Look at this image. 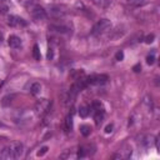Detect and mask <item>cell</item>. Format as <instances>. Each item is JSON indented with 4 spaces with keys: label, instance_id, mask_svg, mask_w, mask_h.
Instances as JSON below:
<instances>
[{
    "label": "cell",
    "instance_id": "1",
    "mask_svg": "<svg viewBox=\"0 0 160 160\" xmlns=\"http://www.w3.org/2000/svg\"><path fill=\"white\" fill-rule=\"evenodd\" d=\"M51 100L49 99H39L34 106V110H35V114L40 118L45 116L49 111H50V108H51Z\"/></svg>",
    "mask_w": 160,
    "mask_h": 160
},
{
    "label": "cell",
    "instance_id": "2",
    "mask_svg": "<svg viewBox=\"0 0 160 160\" xmlns=\"http://www.w3.org/2000/svg\"><path fill=\"white\" fill-rule=\"evenodd\" d=\"M28 9H29V12H30L31 18H32L35 21H42V20H45V19L48 18L46 10H45L42 6L38 5V4H34V5L29 6Z\"/></svg>",
    "mask_w": 160,
    "mask_h": 160
},
{
    "label": "cell",
    "instance_id": "3",
    "mask_svg": "<svg viewBox=\"0 0 160 160\" xmlns=\"http://www.w3.org/2000/svg\"><path fill=\"white\" fill-rule=\"evenodd\" d=\"M111 28V21L109 19H100L94 26H92V30H91V34L92 35H101L104 34L105 31H108L109 29Z\"/></svg>",
    "mask_w": 160,
    "mask_h": 160
},
{
    "label": "cell",
    "instance_id": "4",
    "mask_svg": "<svg viewBox=\"0 0 160 160\" xmlns=\"http://www.w3.org/2000/svg\"><path fill=\"white\" fill-rule=\"evenodd\" d=\"M92 112H94V121L99 126L102 122L104 115H105V110H104L100 101H94L92 102Z\"/></svg>",
    "mask_w": 160,
    "mask_h": 160
},
{
    "label": "cell",
    "instance_id": "5",
    "mask_svg": "<svg viewBox=\"0 0 160 160\" xmlns=\"http://www.w3.org/2000/svg\"><path fill=\"white\" fill-rule=\"evenodd\" d=\"M108 75L105 74H92L89 76H85V81H86V86L89 85H102L108 81Z\"/></svg>",
    "mask_w": 160,
    "mask_h": 160
},
{
    "label": "cell",
    "instance_id": "6",
    "mask_svg": "<svg viewBox=\"0 0 160 160\" xmlns=\"http://www.w3.org/2000/svg\"><path fill=\"white\" fill-rule=\"evenodd\" d=\"M49 15L51 18H54V19H60V18H64L66 15V10H64V6L54 5V6H50Z\"/></svg>",
    "mask_w": 160,
    "mask_h": 160
},
{
    "label": "cell",
    "instance_id": "7",
    "mask_svg": "<svg viewBox=\"0 0 160 160\" xmlns=\"http://www.w3.org/2000/svg\"><path fill=\"white\" fill-rule=\"evenodd\" d=\"M8 24L10 26H25L26 25V21L24 19H21L20 16H16V15H9L8 16Z\"/></svg>",
    "mask_w": 160,
    "mask_h": 160
},
{
    "label": "cell",
    "instance_id": "8",
    "mask_svg": "<svg viewBox=\"0 0 160 160\" xmlns=\"http://www.w3.org/2000/svg\"><path fill=\"white\" fill-rule=\"evenodd\" d=\"M11 159H15V156H14V151L10 144L0 151V160H11Z\"/></svg>",
    "mask_w": 160,
    "mask_h": 160
},
{
    "label": "cell",
    "instance_id": "9",
    "mask_svg": "<svg viewBox=\"0 0 160 160\" xmlns=\"http://www.w3.org/2000/svg\"><path fill=\"white\" fill-rule=\"evenodd\" d=\"M11 148H12V151H14V156L15 159H19L22 156V152H24V145L21 142H12L11 144Z\"/></svg>",
    "mask_w": 160,
    "mask_h": 160
},
{
    "label": "cell",
    "instance_id": "10",
    "mask_svg": "<svg viewBox=\"0 0 160 160\" xmlns=\"http://www.w3.org/2000/svg\"><path fill=\"white\" fill-rule=\"evenodd\" d=\"M8 42H9V46L12 49H18L21 46V39L16 35H10L8 39Z\"/></svg>",
    "mask_w": 160,
    "mask_h": 160
},
{
    "label": "cell",
    "instance_id": "11",
    "mask_svg": "<svg viewBox=\"0 0 160 160\" xmlns=\"http://www.w3.org/2000/svg\"><path fill=\"white\" fill-rule=\"evenodd\" d=\"M49 29L52 30V31H58V32H69V30H70L68 26H65V25H59V24H51V25L49 26Z\"/></svg>",
    "mask_w": 160,
    "mask_h": 160
},
{
    "label": "cell",
    "instance_id": "12",
    "mask_svg": "<svg viewBox=\"0 0 160 160\" xmlns=\"http://www.w3.org/2000/svg\"><path fill=\"white\" fill-rule=\"evenodd\" d=\"M91 2L100 9H106L111 5V0H91Z\"/></svg>",
    "mask_w": 160,
    "mask_h": 160
},
{
    "label": "cell",
    "instance_id": "13",
    "mask_svg": "<svg viewBox=\"0 0 160 160\" xmlns=\"http://www.w3.org/2000/svg\"><path fill=\"white\" fill-rule=\"evenodd\" d=\"M12 99H15V94H9V95L4 96L2 100H1V105L2 106H9L12 102Z\"/></svg>",
    "mask_w": 160,
    "mask_h": 160
},
{
    "label": "cell",
    "instance_id": "14",
    "mask_svg": "<svg viewBox=\"0 0 160 160\" xmlns=\"http://www.w3.org/2000/svg\"><path fill=\"white\" fill-rule=\"evenodd\" d=\"M72 129V112L65 118V131H70Z\"/></svg>",
    "mask_w": 160,
    "mask_h": 160
},
{
    "label": "cell",
    "instance_id": "15",
    "mask_svg": "<svg viewBox=\"0 0 160 160\" xmlns=\"http://www.w3.org/2000/svg\"><path fill=\"white\" fill-rule=\"evenodd\" d=\"M154 141H155V136H152V135H146V136L144 138V140H142V144H144L145 148H150Z\"/></svg>",
    "mask_w": 160,
    "mask_h": 160
},
{
    "label": "cell",
    "instance_id": "16",
    "mask_svg": "<svg viewBox=\"0 0 160 160\" xmlns=\"http://www.w3.org/2000/svg\"><path fill=\"white\" fill-rule=\"evenodd\" d=\"M89 114H90V108H89V106L81 105V106L79 108V115H80L81 118H86Z\"/></svg>",
    "mask_w": 160,
    "mask_h": 160
},
{
    "label": "cell",
    "instance_id": "17",
    "mask_svg": "<svg viewBox=\"0 0 160 160\" xmlns=\"http://www.w3.org/2000/svg\"><path fill=\"white\" fill-rule=\"evenodd\" d=\"M40 91H41V85L39 82H34L30 88V92L32 95H38V94H40Z\"/></svg>",
    "mask_w": 160,
    "mask_h": 160
},
{
    "label": "cell",
    "instance_id": "18",
    "mask_svg": "<svg viewBox=\"0 0 160 160\" xmlns=\"http://www.w3.org/2000/svg\"><path fill=\"white\" fill-rule=\"evenodd\" d=\"M126 1L132 6H144L148 4V0H126Z\"/></svg>",
    "mask_w": 160,
    "mask_h": 160
},
{
    "label": "cell",
    "instance_id": "19",
    "mask_svg": "<svg viewBox=\"0 0 160 160\" xmlns=\"http://www.w3.org/2000/svg\"><path fill=\"white\" fill-rule=\"evenodd\" d=\"M80 132H81V135H84V136H89L90 132H91V128H90L89 125H81V126H80Z\"/></svg>",
    "mask_w": 160,
    "mask_h": 160
},
{
    "label": "cell",
    "instance_id": "20",
    "mask_svg": "<svg viewBox=\"0 0 160 160\" xmlns=\"http://www.w3.org/2000/svg\"><path fill=\"white\" fill-rule=\"evenodd\" d=\"M32 56H34V59L35 60H40V58H41V54H40V49H39V46L35 44L34 45V48H32Z\"/></svg>",
    "mask_w": 160,
    "mask_h": 160
},
{
    "label": "cell",
    "instance_id": "21",
    "mask_svg": "<svg viewBox=\"0 0 160 160\" xmlns=\"http://www.w3.org/2000/svg\"><path fill=\"white\" fill-rule=\"evenodd\" d=\"M20 5H22V6H25V8H29V6H31V5H34L35 4V0H16Z\"/></svg>",
    "mask_w": 160,
    "mask_h": 160
},
{
    "label": "cell",
    "instance_id": "22",
    "mask_svg": "<svg viewBox=\"0 0 160 160\" xmlns=\"http://www.w3.org/2000/svg\"><path fill=\"white\" fill-rule=\"evenodd\" d=\"M124 59V52L121 51V50H119L116 54H115V60H118V61H121Z\"/></svg>",
    "mask_w": 160,
    "mask_h": 160
},
{
    "label": "cell",
    "instance_id": "23",
    "mask_svg": "<svg viewBox=\"0 0 160 160\" xmlns=\"http://www.w3.org/2000/svg\"><path fill=\"white\" fill-rule=\"evenodd\" d=\"M146 62H148L149 65H152V64L155 62V56H154V54L148 55V58H146Z\"/></svg>",
    "mask_w": 160,
    "mask_h": 160
},
{
    "label": "cell",
    "instance_id": "24",
    "mask_svg": "<svg viewBox=\"0 0 160 160\" xmlns=\"http://www.w3.org/2000/svg\"><path fill=\"white\" fill-rule=\"evenodd\" d=\"M48 150H49V148H48V146H42V148L38 151V156H42L44 154H46V152H48Z\"/></svg>",
    "mask_w": 160,
    "mask_h": 160
},
{
    "label": "cell",
    "instance_id": "25",
    "mask_svg": "<svg viewBox=\"0 0 160 160\" xmlns=\"http://www.w3.org/2000/svg\"><path fill=\"white\" fill-rule=\"evenodd\" d=\"M154 39H155V35H154V34L148 35V36L145 38V42H146V44H150V42H152V41H154Z\"/></svg>",
    "mask_w": 160,
    "mask_h": 160
},
{
    "label": "cell",
    "instance_id": "26",
    "mask_svg": "<svg viewBox=\"0 0 160 160\" xmlns=\"http://www.w3.org/2000/svg\"><path fill=\"white\" fill-rule=\"evenodd\" d=\"M52 56H54V55H52V49H51V48H49V49H48V55H46L48 60H51V59H52Z\"/></svg>",
    "mask_w": 160,
    "mask_h": 160
},
{
    "label": "cell",
    "instance_id": "27",
    "mask_svg": "<svg viewBox=\"0 0 160 160\" xmlns=\"http://www.w3.org/2000/svg\"><path fill=\"white\" fill-rule=\"evenodd\" d=\"M112 128H114V125H112V124H109V125L105 128V132H106V134L111 132V131H112Z\"/></svg>",
    "mask_w": 160,
    "mask_h": 160
},
{
    "label": "cell",
    "instance_id": "28",
    "mask_svg": "<svg viewBox=\"0 0 160 160\" xmlns=\"http://www.w3.org/2000/svg\"><path fill=\"white\" fill-rule=\"evenodd\" d=\"M132 70H134L135 72H139V71L141 70V65H140V64H136V65L132 68Z\"/></svg>",
    "mask_w": 160,
    "mask_h": 160
},
{
    "label": "cell",
    "instance_id": "29",
    "mask_svg": "<svg viewBox=\"0 0 160 160\" xmlns=\"http://www.w3.org/2000/svg\"><path fill=\"white\" fill-rule=\"evenodd\" d=\"M1 85H2V80H0V86H1Z\"/></svg>",
    "mask_w": 160,
    "mask_h": 160
},
{
    "label": "cell",
    "instance_id": "30",
    "mask_svg": "<svg viewBox=\"0 0 160 160\" xmlns=\"http://www.w3.org/2000/svg\"><path fill=\"white\" fill-rule=\"evenodd\" d=\"M0 42H1V36H0Z\"/></svg>",
    "mask_w": 160,
    "mask_h": 160
}]
</instances>
